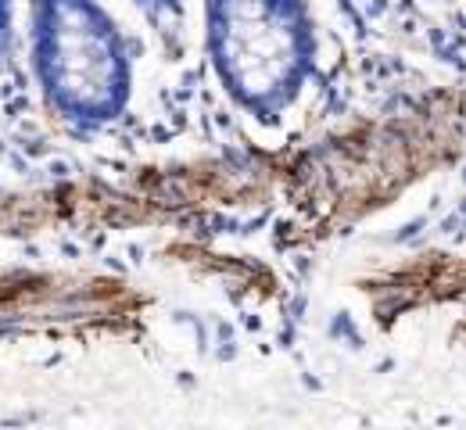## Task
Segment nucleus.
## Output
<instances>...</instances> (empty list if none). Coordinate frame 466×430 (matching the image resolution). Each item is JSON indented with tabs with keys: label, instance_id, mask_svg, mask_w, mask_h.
<instances>
[{
	"label": "nucleus",
	"instance_id": "f257e3e1",
	"mask_svg": "<svg viewBox=\"0 0 466 430\" xmlns=\"http://www.w3.org/2000/svg\"><path fill=\"white\" fill-rule=\"evenodd\" d=\"M208 62L233 105L280 123L316 68V22L305 0H205Z\"/></svg>",
	"mask_w": 466,
	"mask_h": 430
},
{
	"label": "nucleus",
	"instance_id": "20e7f679",
	"mask_svg": "<svg viewBox=\"0 0 466 430\" xmlns=\"http://www.w3.org/2000/svg\"><path fill=\"white\" fill-rule=\"evenodd\" d=\"M11 47V0H0V62L7 58Z\"/></svg>",
	"mask_w": 466,
	"mask_h": 430
},
{
	"label": "nucleus",
	"instance_id": "7ed1b4c3",
	"mask_svg": "<svg viewBox=\"0 0 466 430\" xmlns=\"http://www.w3.org/2000/svg\"><path fill=\"white\" fill-rule=\"evenodd\" d=\"M155 25H173L183 11V0H133Z\"/></svg>",
	"mask_w": 466,
	"mask_h": 430
},
{
	"label": "nucleus",
	"instance_id": "f03ea898",
	"mask_svg": "<svg viewBox=\"0 0 466 430\" xmlns=\"http://www.w3.org/2000/svg\"><path fill=\"white\" fill-rule=\"evenodd\" d=\"M33 68L47 105L76 129L122 119L133 94L129 47L101 0H29Z\"/></svg>",
	"mask_w": 466,
	"mask_h": 430
}]
</instances>
